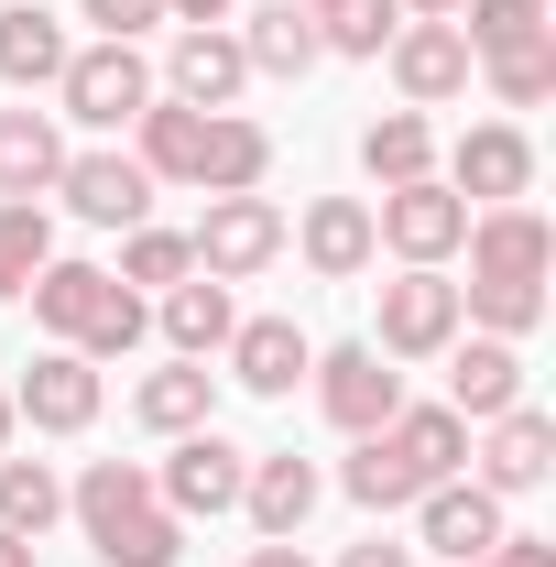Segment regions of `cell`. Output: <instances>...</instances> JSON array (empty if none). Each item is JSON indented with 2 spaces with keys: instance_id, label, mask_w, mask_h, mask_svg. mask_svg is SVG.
<instances>
[{
  "instance_id": "52a82bcc",
  "label": "cell",
  "mask_w": 556,
  "mask_h": 567,
  "mask_svg": "<svg viewBox=\"0 0 556 567\" xmlns=\"http://www.w3.org/2000/svg\"><path fill=\"white\" fill-rule=\"evenodd\" d=\"M55 99H66V121L87 132H121L153 110V66H142V44H76L66 76H55Z\"/></svg>"
},
{
  "instance_id": "8992f818",
  "label": "cell",
  "mask_w": 556,
  "mask_h": 567,
  "mask_svg": "<svg viewBox=\"0 0 556 567\" xmlns=\"http://www.w3.org/2000/svg\"><path fill=\"white\" fill-rule=\"evenodd\" d=\"M186 251H197V274L208 284H251L284 262V208L251 186V197H208V218L186 229Z\"/></svg>"
},
{
  "instance_id": "ac0fdd59",
  "label": "cell",
  "mask_w": 556,
  "mask_h": 567,
  "mask_svg": "<svg viewBox=\"0 0 556 567\" xmlns=\"http://www.w3.org/2000/svg\"><path fill=\"white\" fill-rule=\"evenodd\" d=\"M218 360H229V382H240V393H262V404H284V393L317 371V350H306V328H295V317H240Z\"/></svg>"
},
{
  "instance_id": "9c48e42d",
  "label": "cell",
  "mask_w": 556,
  "mask_h": 567,
  "mask_svg": "<svg viewBox=\"0 0 556 567\" xmlns=\"http://www.w3.org/2000/svg\"><path fill=\"white\" fill-rule=\"evenodd\" d=\"M317 404H328V425L339 436H371V425H393V404H404V371L371 350V339H339V350H317Z\"/></svg>"
},
{
  "instance_id": "60d3db41",
  "label": "cell",
  "mask_w": 556,
  "mask_h": 567,
  "mask_svg": "<svg viewBox=\"0 0 556 567\" xmlns=\"http://www.w3.org/2000/svg\"><path fill=\"white\" fill-rule=\"evenodd\" d=\"M447 11H459V0H404V22H447Z\"/></svg>"
},
{
  "instance_id": "5b68a950",
  "label": "cell",
  "mask_w": 556,
  "mask_h": 567,
  "mask_svg": "<svg viewBox=\"0 0 556 567\" xmlns=\"http://www.w3.org/2000/svg\"><path fill=\"white\" fill-rule=\"evenodd\" d=\"M371 240L393 251V262H459V240H470V197L447 186V175H415V186H382V208H371Z\"/></svg>"
},
{
  "instance_id": "d4e9b609",
  "label": "cell",
  "mask_w": 556,
  "mask_h": 567,
  "mask_svg": "<svg viewBox=\"0 0 556 567\" xmlns=\"http://www.w3.org/2000/svg\"><path fill=\"white\" fill-rule=\"evenodd\" d=\"M55 175H66L55 110H0V197H55Z\"/></svg>"
},
{
  "instance_id": "e575fe53",
  "label": "cell",
  "mask_w": 556,
  "mask_h": 567,
  "mask_svg": "<svg viewBox=\"0 0 556 567\" xmlns=\"http://www.w3.org/2000/svg\"><path fill=\"white\" fill-rule=\"evenodd\" d=\"M404 33V0H339V11H317V44L328 55H382Z\"/></svg>"
},
{
  "instance_id": "30bf717a",
  "label": "cell",
  "mask_w": 556,
  "mask_h": 567,
  "mask_svg": "<svg viewBox=\"0 0 556 567\" xmlns=\"http://www.w3.org/2000/svg\"><path fill=\"white\" fill-rule=\"evenodd\" d=\"M240 481H251V447H229L218 425L175 436V458L153 470V492H164V513H175V524H197V513H240Z\"/></svg>"
},
{
  "instance_id": "d6986e66",
  "label": "cell",
  "mask_w": 556,
  "mask_h": 567,
  "mask_svg": "<svg viewBox=\"0 0 556 567\" xmlns=\"http://www.w3.org/2000/svg\"><path fill=\"white\" fill-rule=\"evenodd\" d=\"M415 535L436 546V557H491L513 524H502V492H481V481H436V492H415Z\"/></svg>"
},
{
  "instance_id": "cb8c5ba5",
  "label": "cell",
  "mask_w": 556,
  "mask_h": 567,
  "mask_svg": "<svg viewBox=\"0 0 556 567\" xmlns=\"http://www.w3.org/2000/svg\"><path fill=\"white\" fill-rule=\"evenodd\" d=\"M382 436H393V458L415 470V492H436V481H459V470H470V425L447 415V404H393Z\"/></svg>"
},
{
  "instance_id": "6da1fadb",
  "label": "cell",
  "mask_w": 556,
  "mask_h": 567,
  "mask_svg": "<svg viewBox=\"0 0 556 567\" xmlns=\"http://www.w3.org/2000/svg\"><path fill=\"white\" fill-rule=\"evenodd\" d=\"M142 132V175L153 186H197V197H251L262 175H274V132L262 121H240V110H186V99H164L153 87V110L132 121Z\"/></svg>"
},
{
  "instance_id": "74e56055",
  "label": "cell",
  "mask_w": 556,
  "mask_h": 567,
  "mask_svg": "<svg viewBox=\"0 0 556 567\" xmlns=\"http://www.w3.org/2000/svg\"><path fill=\"white\" fill-rule=\"evenodd\" d=\"M339 567H415V546H393V535H360Z\"/></svg>"
},
{
  "instance_id": "9a60e30c",
  "label": "cell",
  "mask_w": 556,
  "mask_h": 567,
  "mask_svg": "<svg viewBox=\"0 0 556 567\" xmlns=\"http://www.w3.org/2000/svg\"><path fill=\"white\" fill-rule=\"evenodd\" d=\"M284 240L306 251V274H317V284H360L371 262H382V240H371V197H317Z\"/></svg>"
},
{
  "instance_id": "f1b7e54d",
  "label": "cell",
  "mask_w": 556,
  "mask_h": 567,
  "mask_svg": "<svg viewBox=\"0 0 556 567\" xmlns=\"http://www.w3.org/2000/svg\"><path fill=\"white\" fill-rule=\"evenodd\" d=\"M481 76H491L502 110H546V99H556V22L524 33V44H502V55H481Z\"/></svg>"
},
{
  "instance_id": "f546056e",
  "label": "cell",
  "mask_w": 556,
  "mask_h": 567,
  "mask_svg": "<svg viewBox=\"0 0 556 567\" xmlns=\"http://www.w3.org/2000/svg\"><path fill=\"white\" fill-rule=\"evenodd\" d=\"M55 513H66V481L44 470V458H0V535H55Z\"/></svg>"
},
{
  "instance_id": "d6a6232c",
  "label": "cell",
  "mask_w": 556,
  "mask_h": 567,
  "mask_svg": "<svg viewBox=\"0 0 556 567\" xmlns=\"http://www.w3.org/2000/svg\"><path fill=\"white\" fill-rule=\"evenodd\" d=\"M447 22H459V44H470V66H481V55H502V44L546 33V0H459Z\"/></svg>"
},
{
  "instance_id": "44dd1931",
  "label": "cell",
  "mask_w": 556,
  "mask_h": 567,
  "mask_svg": "<svg viewBox=\"0 0 556 567\" xmlns=\"http://www.w3.org/2000/svg\"><path fill=\"white\" fill-rule=\"evenodd\" d=\"M132 415L153 425V436H197V425H218V371H208V360H164V371H142V382H132Z\"/></svg>"
},
{
  "instance_id": "836d02e7",
  "label": "cell",
  "mask_w": 556,
  "mask_h": 567,
  "mask_svg": "<svg viewBox=\"0 0 556 567\" xmlns=\"http://www.w3.org/2000/svg\"><path fill=\"white\" fill-rule=\"evenodd\" d=\"M186 274H197L186 229H153V218H142V229H121V274H110V284H153V295H164V284H186Z\"/></svg>"
},
{
  "instance_id": "3957f363",
  "label": "cell",
  "mask_w": 556,
  "mask_h": 567,
  "mask_svg": "<svg viewBox=\"0 0 556 567\" xmlns=\"http://www.w3.org/2000/svg\"><path fill=\"white\" fill-rule=\"evenodd\" d=\"M66 513H76V535H87L99 567H175L186 557V524L164 513V492H153L142 458H87L76 492H66Z\"/></svg>"
},
{
  "instance_id": "b9f144b4",
  "label": "cell",
  "mask_w": 556,
  "mask_h": 567,
  "mask_svg": "<svg viewBox=\"0 0 556 567\" xmlns=\"http://www.w3.org/2000/svg\"><path fill=\"white\" fill-rule=\"evenodd\" d=\"M0 567H33V535H0Z\"/></svg>"
},
{
  "instance_id": "4fadbf2b",
  "label": "cell",
  "mask_w": 556,
  "mask_h": 567,
  "mask_svg": "<svg viewBox=\"0 0 556 567\" xmlns=\"http://www.w3.org/2000/svg\"><path fill=\"white\" fill-rule=\"evenodd\" d=\"M11 415L33 425V436H87V425H99V360L87 350H44L11 382Z\"/></svg>"
},
{
  "instance_id": "1f68e13d",
  "label": "cell",
  "mask_w": 556,
  "mask_h": 567,
  "mask_svg": "<svg viewBox=\"0 0 556 567\" xmlns=\"http://www.w3.org/2000/svg\"><path fill=\"white\" fill-rule=\"evenodd\" d=\"M339 492L360 502V513H404V502H415V470H404V458H393V436H382V425H371V436H360V447H349V470H339Z\"/></svg>"
},
{
  "instance_id": "f35d334b",
  "label": "cell",
  "mask_w": 556,
  "mask_h": 567,
  "mask_svg": "<svg viewBox=\"0 0 556 567\" xmlns=\"http://www.w3.org/2000/svg\"><path fill=\"white\" fill-rule=\"evenodd\" d=\"M240 0H164V22H229Z\"/></svg>"
},
{
  "instance_id": "2e32d148",
  "label": "cell",
  "mask_w": 556,
  "mask_h": 567,
  "mask_svg": "<svg viewBox=\"0 0 556 567\" xmlns=\"http://www.w3.org/2000/svg\"><path fill=\"white\" fill-rule=\"evenodd\" d=\"M470 458H481V470H470V481H481V492H546V470H556V415H535V404H513V415H491L481 425V447H470Z\"/></svg>"
},
{
  "instance_id": "4316f807",
  "label": "cell",
  "mask_w": 556,
  "mask_h": 567,
  "mask_svg": "<svg viewBox=\"0 0 556 567\" xmlns=\"http://www.w3.org/2000/svg\"><path fill=\"white\" fill-rule=\"evenodd\" d=\"M240 55H251V76H306L328 44H317V22H306L295 0H262V11L240 22Z\"/></svg>"
},
{
  "instance_id": "ba28073f",
  "label": "cell",
  "mask_w": 556,
  "mask_h": 567,
  "mask_svg": "<svg viewBox=\"0 0 556 567\" xmlns=\"http://www.w3.org/2000/svg\"><path fill=\"white\" fill-rule=\"evenodd\" d=\"M382 360H436L459 350V284L436 274V262H404V274L382 284V339H371Z\"/></svg>"
},
{
  "instance_id": "7bdbcfd3",
  "label": "cell",
  "mask_w": 556,
  "mask_h": 567,
  "mask_svg": "<svg viewBox=\"0 0 556 567\" xmlns=\"http://www.w3.org/2000/svg\"><path fill=\"white\" fill-rule=\"evenodd\" d=\"M11 436H22V415H11V393H0V458H11Z\"/></svg>"
},
{
  "instance_id": "7402d4cb",
  "label": "cell",
  "mask_w": 556,
  "mask_h": 567,
  "mask_svg": "<svg viewBox=\"0 0 556 567\" xmlns=\"http://www.w3.org/2000/svg\"><path fill=\"white\" fill-rule=\"evenodd\" d=\"M240 513H251V535H262V546H274V535H295V524L317 513V458L262 447V458H251V481H240Z\"/></svg>"
},
{
  "instance_id": "8fae6325",
  "label": "cell",
  "mask_w": 556,
  "mask_h": 567,
  "mask_svg": "<svg viewBox=\"0 0 556 567\" xmlns=\"http://www.w3.org/2000/svg\"><path fill=\"white\" fill-rule=\"evenodd\" d=\"M164 99H186V110H229L240 87H251V55H240V33L229 22H175V55L153 76Z\"/></svg>"
},
{
  "instance_id": "d590c367",
  "label": "cell",
  "mask_w": 556,
  "mask_h": 567,
  "mask_svg": "<svg viewBox=\"0 0 556 567\" xmlns=\"http://www.w3.org/2000/svg\"><path fill=\"white\" fill-rule=\"evenodd\" d=\"M87 22H99V44H142L153 22H164V0H76Z\"/></svg>"
},
{
  "instance_id": "603a6c76",
  "label": "cell",
  "mask_w": 556,
  "mask_h": 567,
  "mask_svg": "<svg viewBox=\"0 0 556 567\" xmlns=\"http://www.w3.org/2000/svg\"><path fill=\"white\" fill-rule=\"evenodd\" d=\"M164 350L175 360H218L229 350V328H240V306H229V284H208V274H186V284H164Z\"/></svg>"
},
{
  "instance_id": "7c38bea8",
  "label": "cell",
  "mask_w": 556,
  "mask_h": 567,
  "mask_svg": "<svg viewBox=\"0 0 556 567\" xmlns=\"http://www.w3.org/2000/svg\"><path fill=\"white\" fill-rule=\"evenodd\" d=\"M55 197H66L87 229H142V218H153V175H142L121 142H99V153H66Z\"/></svg>"
},
{
  "instance_id": "277c9868",
  "label": "cell",
  "mask_w": 556,
  "mask_h": 567,
  "mask_svg": "<svg viewBox=\"0 0 556 567\" xmlns=\"http://www.w3.org/2000/svg\"><path fill=\"white\" fill-rule=\"evenodd\" d=\"M33 295V328L55 339V350H87V360H132L153 339V306H142L132 284H110L99 262H44V274L22 284Z\"/></svg>"
},
{
  "instance_id": "ab89813d",
  "label": "cell",
  "mask_w": 556,
  "mask_h": 567,
  "mask_svg": "<svg viewBox=\"0 0 556 567\" xmlns=\"http://www.w3.org/2000/svg\"><path fill=\"white\" fill-rule=\"evenodd\" d=\"M251 567H306V546H295V535H274V546H251Z\"/></svg>"
},
{
  "instance_id": "ffe728a7",
  "label": "cell",
  "mask_w": 556,
  "mask_h": 567,
  "mask_svg": "<svg viewBox=\"0 0 556 567\" xmlns=\"http://www.w3.org/2000/svg\"><path fill=\"white\" fill-rule=\"evenodd\" d=\"M524 404V350L513 339H470V350L447 360V415L459 425H491V415H513Z\"/></svg>"
},
{
  "instance_id": "7a4b0ae2",
  "label": "cell",
  "mask_w": 556,
  "mask_h": 567,
  "mask_svg": "<svg viewBox=\"0 0 556 567\" xmlns=\"http://www.w3.org/2000/svg\"><path fill=\"white\" fill-rule=\"evenodd\" d=\"M470 284H459V317H481V339H524L546 317V274H556V229L535 208H481L470 218Z\"/></svg>"
},
{
  "instance_id": "e0dca14e",
  "label": "cell",
  "mask_w": 556,
  "mask_h": 567,
  "mask_svg": "<svg viewBox=\"0 0 556 567\" xmlns=\"http://www.w3.org/2000/svg\"><path fill=\"white\" fill-rule=\"evenodd\" d=\"M382 55H393L404 110H447V99H470V44H459V22H404Z\"/></svg>"
},
{
  "instance_id": "8d00e7d4",
  "label": "cell",
  "mask_w": 556,
  "mask_h": 567,
  "mask_svg": "<svg viewBox=\"0 0 556 567\" xmlns=\"http://www.w3.org/2000/svg\"><path fill=\"white\" fill-rule=\"evenodd\" d=\"M470 567H556V546H546V535H502V546L470 557Z\"/></svg>"
},
{
  "instance_id": "5bb4252c",
  "label": "cell",
  "mask_w": 556,
  "mask_h": 567,
  "mask_svg": "<svg viewBox=\"0 0 556 567\" xmlns=\"http://www.w3.org/2000/svg\"><path fill=\"white\" fill-rule=\"evenodd\" d=\"M447 186H459V197H481V208H524V197H535V142L513 132V121L459 132V153H447Z\"/></svg>"
},
{
  "instance_id": "484cf974",
  "label": "cell",
  "mask_w": 556,
  "mask_h": 567,
  "mask_svg": "<svg viewBox=\"0 0 556 567\" xmlns=\"http://www.w3.org/2000/svg\"><path fill=\"white\" fill-rule=\"evenodd\" d=\"M66 22H55V11H44V0H11V11H0V87H55V76H66Z\"/></svg>"
},
{
  "instance_id": "83f0119b",
  "label": "cell",
  "mask_w": 556,
  "mask_h": 567,
  "mask_svg": "<svg viewBox=\"0 0 556 567\" xmlns=\"http://www.w3.org/2000/svg\"><path fill=\"white\" fill-rule=\"evenodd\" d=\"M360 175H371V186H415V175H436V132H425V110H382V121L360 132Z\"/></svg>"
},
{
  "instance_id": "4dcf8cb0",
  "label": "cell",
  "mask_w": 556,
  "mask_h": 567,
  "mask_svg": "<svg viewBox=\"0 0 556 567\" xmlns=\"http://www.w3.org/2000/svg\"><path fill=\"white\" fill-rule=\"evenodd\" d=\"M44 262H55V218H44V197H0V306L44 274Z\"/></svg>"
},
{
  "instance_id": "ee69618b",
  "label": "cell",
  "mask_w": 556,
  "mask_h": 567,
  "mask_svg": "<svg viewBox=\"0 0 556 567\" xmlns=\"http://www.w3.org/2000/svg\"><path fill=\"white\" fill-rule=\"evenodd\" d=\"M295 11H306V22H317V11H339V0H295Z\"/></svg>"
}]
</instances>
